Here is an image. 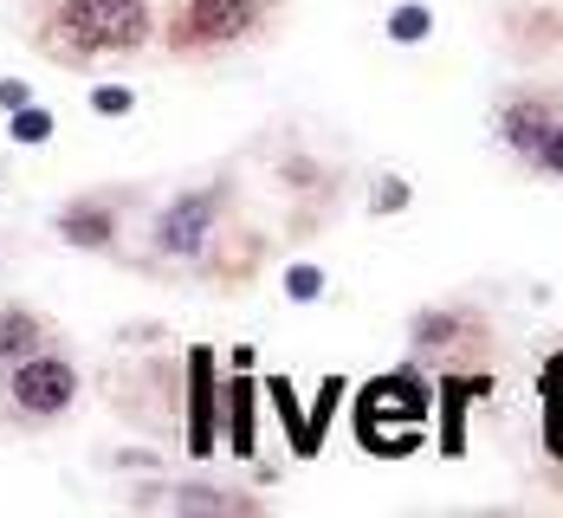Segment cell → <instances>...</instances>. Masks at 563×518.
Wrapping results in <instances>:
<instances>
[{
  "label": "cell",
  "mask_w": 563,
  "mask_h": 518,
  "mask_svg": "<svg viewBox=\"0 0 563 518\" xmlns=\"http://www.w3.org/2000/svg\"><path fill=\"white\" fill-rule=\"evenodd\" d=\"M91 111H98V117H130V91H123V85H98Z\"/></svg>",
  "instance_id": "cell-17"
},
{
  "label": "cell",
  "mask_w": 563,
  "mask_h": 518,
  "mask_svg": "<svg viewBox=\"0 0 563 518\" xmlns=\"http://www.w3.org/2000/svg\"><path fill=\"white\" fill-rule=\"evenodd\" d=\"M143 253H156L163 266L195 273L208 286H246L260 273V233L246 228L240 195H233L227 175L169 195L156 208V221H150V246Z\"/></svg>",
  "instance_id": "cell-1"
},
{
  "label": "cell",
  "mask_w": 563,
  "mask_h": 518,
  "mask_svg": "<svg viewBox=\"0 0 563 518\" xmlns=\"http://www.w3.org/2000/svg\"><path fill=\"white\" fill-rule=\"evenodd\" d=\"M130 201H143V188L111 181V188H85L53 214V233L71 253H123V228H130Z\"/></svg>",
  "instance_id": "cell-7"
},
{
  "label": "cell",
  "mask_w": 563,
  "mask_h": 518,
  "mask_svg": "<svg viewBox=\"0 0 563 518\" xmlns=\"http://www.w3.org/2000/svg\"><path fill=\"white\" fill-rule=\"evenodd\" d=\"M227 421H233V454L253 461V383L246 376L227 383Z\"/></svg>",
  "instance_id": "cell-11"
},
{
  "label": "cell",
  "mask_w": 563,
  "mask_h": 518,
  "mask_svg": "<svg viewBox=\"0 0 563 518\" xmlns=\"http://www.w3.org/2000/svg\"><path fill=\"white\" fill-rule=\"evenodd\" d=\"M46 136H53V111H33V104L13 111V143H46Z\"/></svg>",
  "instance_id": "cell-13"
},
{
  "label": "cell",
  "mask_w": 563,
  "mask_h": 518,
  "mask_svg": "<svg viewBox=\"0 0 563 518\" xmlns=\"http://www.w3.org/2000/svg\"><path fill=\"white\" fill-rule=\"evenodd\" d=\"M285 0H175L163 20L169 58H214L233 46H253L273 33Z\"/></svg>",
  "instance_id": "cell-3"
},
{
  "label": "cell",
  "mask_w": 563,
  "mask_h": 518,
  "mask_svg": "<svg viewBox=\"0 0 563 518\" xmlns=\"http://www.w3.org/2000/svg\"><path fill=\"white\" fill-rule=\"evenodd\" d=\"M434 33V13L428 7H395L389 13V40H428Z\"/></svg>",
  "instance_id": "cell-12"
},
{
  "label": "cell",
  "mask_w": 563,
  "mask_h": 518,
  "mask_svg": "<svg viewBox=\"0 0 563 518\" xmlns=\"http://www.w3.org/2000/svg\"><path fill=\"white\" fill-rule=\"evenodd\" d=\"M408 356H415V370H441V376L486 370V356H493V324H486L479 305H428V311H415V324H408Z\"/></svg>",
  "instance_id": "cell-5"
},
{
  "label": "cell",
  "mask_w": 563,
  "mask_h": 518,
  "mask_svg": "<svg viewBox=\"0 0 563 518\" xmlns=\"http://www.w3.org/2000/svg\"><path fill=\"white\" fill-rule=\"evenodd\" d=\"M26 33L53 65H111L150 53V40H163V13L156 0H40Z\"/></svg>",
  "instance_id": "cell-2"
},
{
  "label": "cell",
  "mask_w": 563,
  "mask_h": 518,
  "mask_svg": "<svg viewBox=\"0 0 563 518\" xmlns=\"http://www.w3.org/2000/svg\"><path fill=\"white\" fill-rule=\"evenodd\" d=\"M20 104H33V91L20 78H0V111H20Z\"/></svg>",
  "instance_id": "cell-19"
},
{
  "label": "cell",
  "mask_w": 563,
  "mask_h": 518,
  "mask_svg": "<svg viewBox=\"0 0 563 518\" xmlns=\"http://www.w3.org/2000/svg\"><path fill=\"white\" fill-rule=\"evenodd\" d=\"M175 506L181 513H260L253 493H233V486H181Z\"/></svg>",
  "instance_id": "cell-10"
},
{
  "label": "cell",
  "mask_w": 563,
  "mask_h": 518,
  "mask_svg": "<svg viewBox=\"0 0 563 518\" xmlns=\"http://www.w3.org/2000/svg\"><path fill=\"white\" fill-rule=\"evenodd\" d=\"M285 291H291V298H318V291H324V273H318V266H291V273H285Z\"/></svg>",
  "instance_id": "cell-16"
},
{
  "label": "cell",
  "mask_w": 563,
  "mask_h": 518,
  "mask_svg": "<svg viewBox=\"0 0 563 518\" xmlns=\"http://www.w3.org/2000/svg\"><path fill=\"white\" fill-rule=\"evenodd\" d=\"M563 130V78H525L493 104V136L506 143L511 163H538V150Z\"/></svg>",
  "instance_id": "cell-6"
},
{
  "label": "cell",
  "mask_w": 563,
  "mask_h": 518,
  "mask_svg": "<svg viewBox=\"0 0 563 518\" xmlns=\"http://www.w3.org/2000/svg\"><path fill=\"white\" fill-rule=\"evenodd\" d=\"M85 396V376H78V356L65 344H46L20 363L0 370V415L7 428H58Z\"/></svg>",
  "instance_id": "cell-4"
},
{
  "label": "cell",
  "mask_w": 563,
  "mask_h": 518,
  "mask_svg": "<svg viewBox=\"0 0 563 518\" xmlns=\"http://www.w3.org/2000/svg\"><path fill=\"white\" fill-rule=\"evenodd\" d=\"M46 344H58V331L33 305H0V370L20 363V356H33V350H46Z\"/></svg>",
  "instance_id": "cell-9"
},
{
  "label": "cell",
  "mask_w": 563,
  "mask_h": 518,
  "mask_svg": "<svg viewBox=\"0 0 563 518\" xmlns=\"http://www.w3.org/2000/svg\"><path fill=\"white\" fill-rule=\"evenodd\" d=\"M188 363V403H181V415H188V454L195 461H214V448H221V421H227V403H221V376H214V350H188L181 356Z\"/></svg>",
  "instance_id": "cell-8"
},
{
  "label": "cell",
  "mask_w": 563,
  "mask_h": 518,
  "mask_svg": "<svg viewBox=\"0 0 563 518\" xmlns=\"http://www.w3.org/2000/svg\"><path fill=\"white\" fill-rule=\"evenodd\" d=\"M408 201H415V188H408L401 175H383V181H376V201H369V214H401Z\"/></svg>",
  "instance_id": "cell-14"
},
{
  "label": "cell",
  "mask_w": 563,
  "mask_h": 518,
  "mask_svg": "<svg viewBox=\"0 0 563 518\" xmlns=\"http://www.w3.org/2000/svg\"><path fill=\"white\" fill-rule=\"evenodd\" d=\"M343 396V376H324V396H318V421H311V454L324 448V421H331V403Z\"/></svg>",
  "instance_id": "cell-15"
},
{
  "label": "cell",
  "mask_w": 563,
  "mask_h": 518,
  "mask_svg": "<svg viewBox=\"0 0 563 518\" xmlns=\"http://www.w3.org/2000/svg\"><path fill=\"white\" fill-rule=\"evenodd\" d=\"M273 396H279V403L291 408V383H273ZM285 421H291V448L305 454V421H298V415H285Z\"/></svg>",
  "instance_id": "cell-20"
},
{
  "label": "cell",
  "mask_w": 563,
  "mask_h": 518,
  "mask_svg": "<svg viewBox=\"0 0 563 518\" xmlns=\"http://www.w3.org/2000/svg\"><path fill=\"white\" fill-rule=\"evenodd\" d=\"M531 175H551V181H563V130L538 150V163H531Z\"/></svg>",
  "instance_id": "cell-18"
}]
</instances>
